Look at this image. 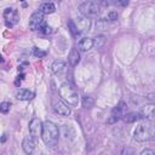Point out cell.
<instances>
[{"label":"cell","mask_w":155,"mask_h":155,"mask_svg":"<svg viewBox=\"0 0 155 155\" xmlns=\"http://www.w3.org/2000/svg\"><path fill=\"white\" fill-rule=\"evenodd\" d=\"M58 136H59V131L56 124H53L52 121H45L42 124L41 138L47 147L53 148L58 142Z\"/></svg>","instance_id":"obj_1"},{"label":"cell","mask_w":155,"mask_h":155,"mask_svg":"<svg viewBox=\"0 0 155 155\" xmlns=\"http://www.w3.org/2000/svg\"><path fill=\"white\" fill-rule=\"evenodd\" d=\"M154 137H155V127H154L153 121H149V120L139 124L133 132V138L137 142L153 140Z\"/></svg>","instance_id":"obj_2"},{"label":"cell","mask_w":155,"mask_h":155,"mask_svg":"<svg viewBox=\"0 0 155 155\" xmlns=\"http://www.w3.org/2000/svg\"><path fill=\"white\" fill-rule=\"evenodd\" d=\"M59 92V96L61 98L68 104V105H71V107H76L78 105V102H79V96H78V92L75 91V88L68 84V82H63L58 90Z\"/></svg>","instance_id":"obj_3"},{"label":"cell","mask_w":155,"mask_h":155,"mask_svg":"<svg viewBox=\"0 0 155 155\" xmlns=\"http://www.w3.org/2000/svg\"><path fill=\"white\" fill-rule=\"evenodd\" d=\"M79 11L85 17H96L101 12V7L96 1H85L79 6Z\"/></svg>","instance_id":"obj_4"},{"label":"cell","mask_w":155,"mask_h":155,"mask_svg":"<svg viewBox=\"0 0 155 155\" xmlns=\"http://www.w3.org/2000/svg\"><path fill=\"white\" fill-rule=\"evenodd\" d=\"M4 19H5V24L8 28H12L13 25H16L19 21V13L15 7H6L4 10Z\"/></svg>","instance_id":"obj_5"},{"label":"cell","mask_w":155,"mask_h":155,"mask_svg":"<svg viewBox=\"0 0 155 155\" xmlns=\"http://www.w3.org/2000/svg\"><path fill=\"white\" fill-rule=\"evenodd\" d=\"M52 108L61 116H69L70 113H71L70 108L68 107V104L63 99H54L52 102Z\"/></svg>","instance_id":"obj_6"},{"label":"cell","mask_w":155,"mask_h":155,"mask_svg":"<svg viewBox=\"0 0 155 155\" xmlns=\"http://www.w3.org/2000/svg\"><path fill=\"white\" fill-rule=\"evenodd\" d=\"M41 131H42V122L40 119L34 117L31 119V121L29 122V134L31 137H34V139L39 138L41 136Z\"/></svg>","instance_id":"obj_7"},{"label":"cell","mask_w":155,"mask_h":155,"mask_svg":"<svg viewBox=\"0 0 155 155\" xmlns=\"http://www.w3.org/2000/svg\"><path fill=\"white\" fill-rule=\"evenodd\" d=\"M42 23H44V13H41L40 11L34 12L29 18V28L31 30H39Z\"/></svg>","instance_id":"obj_8"},{"label":"cell","mask_w":155,"mask_h":155,"mask_svg":"<svg viewBox=\"0 0 155 155\" xmlns=\"http://www.w3.org/2000/svg\"><path fill=\"white\" fill-rule=\"evenodd\" d=\"M65 69H67V64H65V62L62 61V59H56V61L51 64V70H52V73L56 74V75L63 74V73L65 71Z\"/></svg>","instance_id":"obj_9"},{"label":"cell","mask_w":155,"mask_h":155,"mask_svg":"<svg viewBox=\"0 0 155 155\" xmlns=\"http://www.w3.org/2000/svg\"><path fill=\"white\" fill-rule=\"evenodd\" d=\"M22 147H23V150H24L27 154H31V153L34 151V148H35L34 137H31L30 134H29V136H25L24 139H23Z\"/></svg>","instance_id":"obj_10"},{"label":"cell","mask_w":155,"mask_h":155,"mask_svg":"<svg viewBox=\"0 0 155 155\" xmlns=\"http://www.w3.org/2000/svg\"><path fill=\"white\" fill-rule=\"evenodd\" d=\"M139 114L142 117H145L147 120L153 121V119H154V104L150 103V104L144 105L142 109V113H139Z\"/></svg>","instance_id":"obj_11"},{"label":"cell","mask_w":155,"mask_h":155,"mask_svg":"<svg viewBox=\"0 0 155 155\" xmlns=\"http://www.w3.org/2000/svg\"><path fill=\"white\" fill-rule=\"evenodd\" d=\"M39 11L41 13H44V15H50V13H53L56 11V6L51 1H45V2H41L40 4Z\"/></svg>","instance_id":"obj_12"},{"label":"cell","mask_w":155,"mask_h":155,"mask_svg":"<svg viewBox=\"0 0 155 155\" xmlns=\"http://www.w3.org/2000/svg\"><path fill=\"white\" fill-rule=\"evenodd\" d=\"M93 47V40L90 38H82L79 42H78V48L82 52H86L88 50H91Z\"/></svg>","instance_id":"obj_13"},{"label":"cell","mask_w":155,"mask_h":155,"mask_svg":"<svg viewBox=\"0 0 155 155\" xmlns=\"http://www.w3.org/2000/svg\"><path fill=\"white\" fill-rule=\"evenodd\" d=\"M79 31H84V30H88L90 29V25H91V21L88 19V17H79L78 18V22L75 23Z\"/></svg>","instance_id":"obj_14"},{"label":"cell","mask_w":155,"mask_h":155,"mask_svg":"<svg viewBox=\"0 0 155 155\" xmlns=\"http://www.w3.org/2000/svg\"><path fill=\"white\" fill-rule=\"evenodd\" d=\"M68 62L71 67H75L78 65V63L80 62V53L76 48H71L69 54H68Z\"/></svg>","instance_id":"obj_15"},{"label":"cell","mask_w":155,"mask_h":155,"mask_svg":"<svg viewBox=\"0 0 155 155\" xmlns=\"http://www.w3.org/2000/svg\"><path fill=\"white\" fill-rule=\"evenodd\" d=\"M16 97L19 101H30V99L34 98V92H31L29 90H25V88H21L16 93Z\"/></svg>","instance_id":"obj_16"},{"label":"cell","mask_w":155,"mask_h":155,"mask_svg":"<svg viewBox=\"0 0 155 155\" xmlns=\"http://www.w3.org/2000/svg\"><path fill=\"white\" fill-rule=\"evenodd\" d=\"M122 116H124V121H126V122H128V124L136 122V121H138L139 119H142V116H140L139 113H127V114H125V115H122Z\"/></svg>","instance_id":"obj_17"},{"label":"cell","mask_w":155,"mask_h":155,"mask_svg":"<svg viewBox=\"0 0 155 155\" xmlns=\"http://www.w3.org/2000/svg\"><path fill=\"white\" fill-rule=\"evenodd\" d=\"M92 40H93V46H96L97 48L103 47V45L105 44V36H103V35H97Z\"/></svg>","instance_id":"obj_18"},{"label":"cell","mask_w":155,"mask_h":155,"mask_svg":"<svg viewBox=\"0 0 155 155\" xmlns=\"http://www.w3.org/2000/svg\"><path fill=\"white\" fill-rule=\"evenodd\" d=\"M68 28H69V30H70V33L74 35V36H76V35H79V29H78V27H76V24H75V22L73 21V19H69L68 21Z\"/></svg>","instance_id":"obj_19"},{"label":"cell","mask_w":155,"mask_h":155,"mask_svg":"<svg viewBox=\"0 0 155 155\" xmlns=\"http://www.w3.org/2000/svg\"><path fill=\"white\" fill-rule=\"evenodd\" d=\"M96 28H97L98 30H104V29L107 28V18H101V19H98L97 23H96Z\"/></svg>","instance_id":"obj_20"},{"label":"cell","mask_w":155,"mask_h":155,"mask_svg":"<svg viewBox=\"0 0 155 155\" xmlns=\"http://www.w3.org/2000/svg\"><path fill=\"white\" fill-rule=\"evenodd\" d=\"M39 31H41L42 34L47 35V34H51V33H52V28H51L48 24H46V23L44 22V23H42V25L39 28Z\"/></svg>","instance_id":"obj_21"},{"label":"cell","mask_w":155,"mask_h":155,"mask_svg":"<svg viewBox=\"0 0 155 155\" xmlns=\"http://www.w3.org/2000/svg\"><path fill=\"white\" fill-rule=\"evenodd\" d=\"M33 54L35 57H38V58H44L46 56V52L42 51V50H40V48H38V47H34L33 48Z\"/></svg>","instance_id":"obj_22"},{"label":"cell","mask_w":155,"mask_h":155,"mask_svg":"<svg viewBox=\"0 0 155 155\" xmlns=\"http://www.w3.org/2000/svg\"><path fill=\"white\" fill-rule=\"evenodd\" d=\"M82 105L86 107V108H91V107L93 105V99H92L91 97H88V96L84 97V98H82Z\"/></svg>","instance_id":"obj_23"},{"label":"cell","mask_w":155,"mask_h":155,"mask_svg":"<svg viewBox=\"0 0 155 155\" xmlns=\"http://www.w3.org/2000/svg\"><path fill=\"white\" fill-rule=\"evenodd\" d=\"M111 4L114 6H119V7H125L128 5V0H111Z\"/></svg>","instance_id":"obj_24"},{"label":"cell","mask_w":155,"mask_h":155,"mask_svg":"<svg viewBox=\"0 0 155 155\" xmlns=\"http://www.w3.org/2000/svg\"><path fill=\"white\" fill-rule=\"evenodd\" d=\"M10 103L8 102H2V103H0V113H2V114H6L8 110H10Z\"/></svg>","instance_id":"obj_25"},{"label":"cell","mask_w":155,"mask_h":155,"mask_svg":"<svg viewBox=\"0 0 155 155\" xmlns=\"http://www.w3.org/2000/svg\"><path fill=\"white\" fill-rule=\"evenodd\" d=\"M108 19L109 21H116L117 19V13H116V11H109L108 12Z\"/></svg>","instance_id":"obj_26"},{"label":"cell","mask_w":155,"mask_h":155,"mask_svg":"<svg viewBox=\"0 0 155 155\" xmlns=\"http://www.w3.org/2000/svg\"><path fill=\"white\" fill-rule=\"evenodd\" d=\"M140 154H142V155H148V154H149V155H154V154H155V151H154V150H149V149H145V150H143Z\"/></svg>","instance_id":"obj_27"},{"label":"cell","mask_w":155,"mask_h":155,"mask_svg":"<svg viewBox=\"0 0 155 155\" xmlns=\"http://www.w3.org/2000/svg\"><path fill=\"white\" fill-rule=\"evenodd\" d=\"M5 140H6V136H5V134H4V137H2V138H1V142H5Z\"/></svg>","instance_id":"obj_28"},{"label":"cell","mask_w":155,"mask_h":155,"mask_svg":"<svg viewBox=\"0 0 155 155\" xmlns=\"http://www.w3.org/2000/svg\"><path fill=\"white\" fill-rule=\"evenodd\" d=\"M2 62H4V58H2V56L0 54V63H2Z\"/></svg>","instance_id":"obj_29"},{"label":"cell","mask_w":155,"mask_h":155,"mask_svg":"<svg viewBox=\"0 0 155 155\" xmlns=\"http://www.w3.org/2000/svg\"><path fill=\"white\" fill-rule=\"evenodd\" d=\"M58 1H62V0H58Z\"/></svg>","instance_id":"obj_30"}]
</instances>
